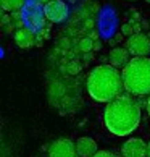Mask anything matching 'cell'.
<instances>
[{"mask_svg": "<svg viewBox=\"0 0 150 157\" xmlns=\"http://www.w3.org/2000/svg\"><path fill=\"white\" fill-rule=\"evenodd\" d=\"M132 18H134V21H142V20H141V15L136 13V11H132Z\"/></svg>", "mask_w": 150, "mask_h": 157, "instance_id": "44dd1931", "label": "cell"}, {"mask_svg": "<svg viewBox=\"0 0 150 157\" xmlns=\"http://www.w3.org/2000/svg\"><path fill=\"white\" fill-rule=\"evenodd\" d=\"M49 157H79L76 143H73L68 138L55 139L49 147Z\"/></svg>", "mask_w": 150, "mask_h": 157, "instance_id": "5b68a950", "label": "cell"}, {"mask_svg": "<svg viewBox=\"0 0 150 157\" xmlns=\"http://www.w3.org/2000/svg\"><path fill=\"white\" fill-rule=\"evenodd\" d=\"M145 107H147V113H148V117H150V96L147 99V104H145Z\"/></svg>", "mask_w": 150, "mask_h": 157, "instance_id": "603a6c76", "label": "cell"}, {"mask_svg": "<svg viewBox=\"0 0 150 157\" xmlns=\"http://www.w3.org/2000/svg\"><path fill=\"white\" fill-rule=\"evenodd\" d=\"M92 157H118V155H115L113 152H108V151H99V152L94 154Z\"/></svg>", "mask_w": 150, "mask_h": 157, "instance_id": "9a60e30c", "label": "cell"}, {"mask_svg": "<svg viewBox=\"0 0 150 157\" xmlns=\"http://www.w3.org/2000/svg\"><path fill=\"white\" fill-rule=\"evenodd\" d=\"M126 49L132 57H147L150 54V37L148 34H132L126 39Z\"/></svg>", "mask_w": 150, "mask_h": 157, "instance_id": "277c9868", "label": "cell"}, {"mask_svg": "<svg viewBox=\"0 0 150 157\" xmlns=\"http://www.w3.org/2000/svg\"><path fill=\"white\" fill-rule=\"evenodd\" d=\"M87 94L92 101L108 104L121 96L124 91L123 73L113 65H99L90 70L87 79H86Z\"/></svg>", "mask_w": 150, "mask_h": 157, "instance_id": "7a4b0ae2", "label": "cell"}, {"mask_svg": "<svg viewBox=\"0 0 150 157\" xmlns=\"http://www.w3.org/2000/svg\"><path fill=\"white\" fill-rule=\"evenodd\" d=\"M86 26H87V28H92V26H94V21H87V23H86Z\"/></svg>", "mask_w": 150, "mask_h": 157, "instance_id": "d4e9b609", "label": "cell"}, {"mask_svg": "<svg viewBox=\"0 0 150 157\" xmlns=\"http://www.w3.org/2000/svg\"><path fill=\"white\" fill-rule=\"evenodd\" d=\"M79 50L84 52V54H89V52L94 50V40L90 37H82L79 40Z\"/></svg>", "mask_w": 150, "mask_h": 157, "instance_id": "7c38bea8", "label": "cell"}, {"mask_svg": "<svg viewBox=\"0 0 150 157\" xmlns=\"http://www.w3.org/2000/svg\"><path fill=\"white\" fill-rule=\"evenodd\" d=\"M84 59H86V60H89V59H92V55H90V52H89V54H84Z\"/></svg>", "mask_w": 150, "mask_h": 157, "instance_id": "484cf974", "label": "cell"}, {"mask_svg": "<svg viewBox=\"0 0 150 157\" xmlns=\"http://www.w3.org/2000/svg\"><path fill=\"white\" fill-rule=\"evenodd\" d=\"M123 157H147L148 154V143L141 138H129L121 146Z\"/></svg>", "mask_w": 150, "mask_h": 157, "instance_id": "52a82bcc", "label": "cell"}, {"mask_svg": "<svg viewBox=\"0 0 150 157\" xmlns=\"http://www.w3.org/2000/svg\"><path fill=\"white\" fill-rule=\"evenodd\" d=\"M44 15L52 23H63L68 18V5L61 0H52L44 5Z\"/></svg>", "mask_w": 150, "mask_h": 157, "instance_id": "8992f818", "label": "cell"}, {"mask_svg": "<svg viewBox=\"0 0 150 157\" xmlns=\"http://www.w3.org/2000/svg\"><path fill=\"white\" fill-rule=\"evenodd\" d=\"M147 157H150V141H148V154H147Z\"/></svg>", "mask_w": 150, "mask_h": 157, "instance_id": "83f0119b", "label": "cell"}, {"mask_svg": "<svg viewBox=\"0 0 150 157\" xmlns=\"http://www.w3.org/2000/svg\"><path fill=\"white\" fill-rule=\"evenodd\" d=\"M115 40H123V34H116V36H115Z\"/></svg>", "mask_w": 150, "mask_h": 157, "instance_id": "cb8c5ba5", "label": "cell"}, {"mask_svg": "<svg viewBox=\"0 0 150 157\" xmlns=\"http://www.w3.org/2000/svg\"><path fill=\"white\" fill-rule=\"evenodd\" d=\"M121 34L126 36V37H131L132 34H134V26H132L129 21L128 23H123V25H121Z\"/></svg>", "mask_w": 150, "mask_h": 157, "instance_id": "4fadbf2b", "label": "cell"}, {"mask_svg": "<svg viewBox=\"0 0 150 157\" xmlns=\"http://www.w3.org/2000/svg\"><path fill=\"white\" fill-rule=\"evenodd\" d=\"M100 49H102V42H100V40H94V50L99 52Z\"/></svg>", "mask_w": 150, "mask_h": 157, "instance_id": "ac0fdd59", "label": "cell"}, {"mask_svg": "<svg viewBox=\"0 0 150 157\" xmlns=\"http://www.w3.org/2000/svg\"><path fill=\"white\" fill-rule=\"evenodd\" d=\"M66 71H68V75H78L81 71V65L76 60H73L66 65Z\"/></svg>", "mask_w": 150, "mask_h": 157, "instance_id": "5bb4252c", "label": "cell"}, {"mask_svg": "<svg viewBox=\"0 0 150 157\" xmlns=\"http://www.w3.org/2000/svg\"><path fill=\"white\" fill-rule=\"evenodd\" d=\"M131 2H136V0H131Z\"/></svg>", "mask_w": 150, "mask_h": 157, "instance_id": "f546056e", "label": "cell"}, {"mask_svg": "<svg viewBox=\"0 0 150 157\" xmlns=\"http://www.w3.org/2000/svg\"><path fill=\"white\" fill-rule=\"evenodd\" d=\"M11 20H13V18H11L10 15H7V13H5V15L2 16V23H0V25H2V26L5 28V26H8V25H10V21H11Z\"/></svg>", "mask_w": 150, "mask_h": 157, "instance_id": "2e32d148", "label": "cell"}, {"mask_svg": "<svg viewBox=\"0 0 150 157\" xmlns=\"http://www.w3.org/2000/svg\"><path fill=\"white\" fill-rule=\"evenodd\" d=\"M145 2H147V3H150V0H145Z\"/></svg>", "mask_w": 150, "mask_h": 157, "instance_id": "f1b7e54d", "label": "cell"}, {"mask_svg": "<svg viewBox=\"0 0 150 157\" xmlns=\"http://www.w3.org/2000/svg\"><path fill=\"white\" fill-rule=\"evenodd\" d=\"M5 31H7V33H13V25L10 23L8 26H5Z\"/></svg>", "mask_w": 150, "mask_h": 157, "instance_id": "7402d4cb", "label": "cell"}, {"mask_svg": "<svg viewBox=\"0 0 150 157\" xmlns=\"http://www.w3.org/2000/svg\"><path fill=\"white\" fill-rule=\"evenodd\" d=\"M89 37H90L92 40H97V37H99V34H97V31H92V33L89 34Z\"/></svg>", "mask_w": 150, "mask_h": 157, "instance_id": "ffe728a7", "label": "cell"}, {"mask_svg": "<svg viewBox=\"0 0 150 157\" xmlns=\"http://www.w3.org/2000/svg\"><path fill=\"white\" fill-rule=\"evenodd\" d=\"M76 151L79 157H92L94 154L99 152V146L92 138L89 136H82L76 141Z\"/></svg>", "mask_w": 150, "mask_h": 157, "instance_id": "9c48e42d", "label": "cell"}, {"mask_svg": "<svg viewBox=\"0 0 150 157\" xmlns=\"http://www.w3.org/2000/svg\"><path fill=\"white\" fill-rule=\"evenodd\" d=\"M34 33L29 29V28H20V29L15 31V42L18 47L21 49H29L34 45Z\"/></svg>", "mask_w": 150, "mask_h": 157, "instance_id": "30bf717a", "label": "cell"}, {"mask_svg": "<svg viewBox=\"0 0 150 157\" xmlns=\"http://www.w3.org/2000/svg\"><path fill=\"white\" fill-rule=\"evenodd\" d=\"M129 55L131 54L126 47H113L110 50V54H108V62H110V65H113L115 68L123 70L132 59Z\"/></svg>", "mask_w": 150, "mask_h": 157, "instance_id": "ba28073f", "label": "cell"}, {"mask_svg": "<svg viewBox=\"0 0 150 157\" xmlns=\"http://www.w3.org/2000/svg\"><path fill=\"white\" fill-rule=\"evenodd\" d=\"M60 45H61V47H65V50L70 49V40H68V39H61L60 40Z\"/></svg>", "mask_w": 150, "mask_h": 157, "instance_id": "e0dca14e", "label": "cell"}, {"mask_svg": "<svg viewBox=\"0 0 150 157\" xmlns=\"http://www.w3.org/2000/svg\"><path fill=\"white\" fill-rule=\"evenodd\" d=\"M103 123L115 136H129L141 123V107L132 97L119 96L103 110Z\"/></svg>", "mask_w": 150, "mask_h": 157, "instance_id": "6da1fadb", "label": "cell"}, {"mask_svg": "<svg viewBox=\"0 0 150 157\" xmlns=\"http://www.w3.org/2000/svg\"><path fill=\"white\" fill-rule=\"evenodd\" d=\"M141 26H142V29H150V21H141Z\"/></svg>", "mask_w": 150, "mask_h": 157, "instance_id": "d6986e66", "label": "cell"}, {"mask_svg": "<svg viewBox=\"0 0 150 157\" xmlns=\"http://www.w3.org/2000/svg\"><path fill=\"white\" fill-rule=\"evenodd\" d=\"M0 5H2V10L13 13V11H18L24 5V0H0Z\"/></svg>", "mask_w": 150, "mask_h": 157, "instance_id": "8fae6325", "label": "cell"}, {"mask_svg": "<svg viewBox=\"0 0 150 157\" xmlns=\"http://www.w3.org/2000/svg\"><path fill=\"white\" fill-rule=\"evenodd\" d=\"M40 2H42V3H45V5H47L49 2H52V0H40Z\"/></svg>", "mask_w": 150, "mask_h": 157, "instance_id": "4316f807", "label": "cell"}, {"mask_svg": "<svg viewBox=\"0 0 150 157\" xmlns=\"http://www.w3.org/2000/svg\"><path fill=\"white\" fill-rule=\"evenodd\" d=\"M124 89L132 96H150V59L132 57L123 70Z\"/></svg>", "mask_w": 150, "mask_h": 157, "instance_id": "3957f363", "label": "cell"}]
</instances>
